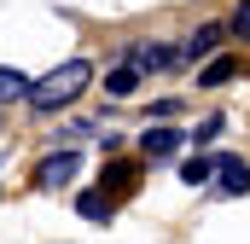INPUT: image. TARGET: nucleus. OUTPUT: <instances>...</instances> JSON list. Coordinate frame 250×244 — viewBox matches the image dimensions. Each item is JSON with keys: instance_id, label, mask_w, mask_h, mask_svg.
<instances>
[{"instance_id": "obj_10", "label": "nucleus", "mask_w": 250, "mask_h": 244, "mask_svg": "<svg viewBox=\"0 0 250 244\" xmlns=\"http://www.w3.org/2000/svg\"><path fill=\"white\" fill-rule=\"evenodd\" d=\"M209 169H215V157H187L181 163V181L187 186H209Z\"/></svg>"}, {"instance_id": "obj_12", "label": "nucleus", "mask_w": 250, "mask_h": 244, "mask_svg": "<svg viewBox=\"0 0 250 244\" xmlns=\"http://www.w3.org/2000/svg\"><path fill=\"white\" fill-rule=\"evenodd\" d=\"M134 175H140L134 163H111V169H105V181L117 186V192H123V186H134Z\"/></svg>"}, {"instance_id": "obj_2", "label": "nucleus", "mask_w": 250, "mask_h": 244, "mask_svg": "<svg viewBox=\"0 0 250 244\" xmlns=\"http://www.w3.org/2000/svg\"><path fill=\"white\" fill-rule=\"evenodd\" d=\"M209 181H215V192H227V198H239V192H250V163H245V157H215V169H209Z\"/></svg>"}, {"instance_id": "obj_14", "label": "nucleus", "mask_w": 250, "mask_h": 244, "mask_svg": "<svg viewBox=\"0 0 250 244\" xmlns=\"http://www.w3.org/2000/svg\"><path fill=\"white\" fill-rule=\"evenodd\" d=\"M215 134H221V117H209L204 128H198V134H187V140H198V145H204V140H215Z\"/></svg>"}, {"instance_id": "obj_9", "label": "nucleus", "mask_w": 250, "mask_h": 244, "mask_svg": "<svg viewBox=\"0 0 250 244\" xmlns=\"http://www.w3.org/2000/svg\"><path fill=\"white\" fill-rule=\"evenodd\" d=\"M105 93H111V99H128V93H140V76H134V70H111V76H105Z\"/></svg>"}, {"instance_id": "obj_11", "label": "nucleus", "mask_w": 250, "mask_h": 244, "mask_svg": "<svg viewBox=\"0 0 250 244\" xmlns=\"http://www.w3.org/2000/svg\"><path fill=\"white\" fill-rule=\"evenodd\" d=\"M227 76H239V59H215L209 70H204V76H198V87H221Z\"/></svg>"}, {"instance_id": "obj_7", "label": "nucleus", "mask_w": 250, "mask_h": 244, "mask_svg": "<svg viewBox=\"0 0 250 244\" xmlns=\"http://www.w3.org/2000/svg\"><path fill=\"white\" fill-rule=\"evenodd\" d=\"M221 47V29L215 23H204L198 35H187V47H181V59H204V53H215Z\"/></svg>"}, {"instance_id": "obj_5", "label": "nucleus", "mask_w": 250, "mask_h": 244, "mask_svg": "<svg viewBox=\"0 0 250 244\" xmlns=\"http://www.w3.org/2000/svg\"><path fill=\"white\" fill-rule=\"evenodd\" d=\"M175 59V53H163V47H146V41H134L128 47V70L140 76V70H163V64Z\"/></svg>"}, {"instance_id": "obj_4", "label": "nucleus", "mask_w": 250, "mask_h": 244, "mask_svg": "<svg viewBox=\"0 0 250 244\" xmlns=\"http://www.w3.org/2000/svg\"><path fill=\"white\" fill-rule=\"evenodd\" d=\"M70 175H76V151H59V157H47V163L35 169V181H41V186H64Z\"/></svg>"}, {"instance_id": "obj_8", "label": "nucleus", "mask_w": 250, "mask_h": 244, "mask_svg": "<svg viewBox=\"0 0 250 244\" xmlns=\"http://www.w3.org/2000/svg\"><path fill=\"white\" fill-rule=\"evenodd\" d=\"M12 99H29V76L23 70H0V105H12Z\"/></svg>"}, {"instance_id": "obj_13", "label": "nucleus", "mask_w": 250, "mask_h": 244, "mask_svg": "<svg viewBox=\"0 0 250 244\" xmlns=\"http://www.w3.org/2000/svg\"><path fill=\"white\" fill-rule=\"evenodd\" d=\"M227 29H233L239 41H250V0H245V6H239V12H233V23H227Z\"/></svg>"}, {"instance_id": "obj_3", "label": "nucleus", "mask_w": 250, "mask_h": 244, "mask_svg": "<svg viewBox=\"0 0 250 244\" xmlns=\"http://www.w3.org/2000/svg\"><path fill=\"white\" fill-rule=\"evenodd\" d=\"M181 140H187L181 128H146V134H140V151L157 163V157H175V151H181Z\"/></svg>"}, {"instance_id": "obj_1", "label": "nucleus", "mask_w": 250, "mask_h": 244, "mask_svg": "<svg viewBox=\"0 0 250 244\" xmlns=\"http://www.w3.org/2000/svg\"><path fill=\"white\" fill-rule=\"evenodd\" d=\"M87 87H93V64L87 59H64L59 70H47L41 81H29V105H35V111H59V105H76Z\"/></svg>"}, {"instance_id": "obj_6", "label": "nucleus", "mask_w": 250, "mask_h": 244, "mask_svg": "<svg viewBox=\"0 0 250 244\" xmlns=\"http://www.w3.org/2000/svg\"><path fill=\"white\" fill-rule=\"evenodd\" d=\"M76 215L82 221H111V192H82L76 198Z\"/></svg>"}]
</instances>
